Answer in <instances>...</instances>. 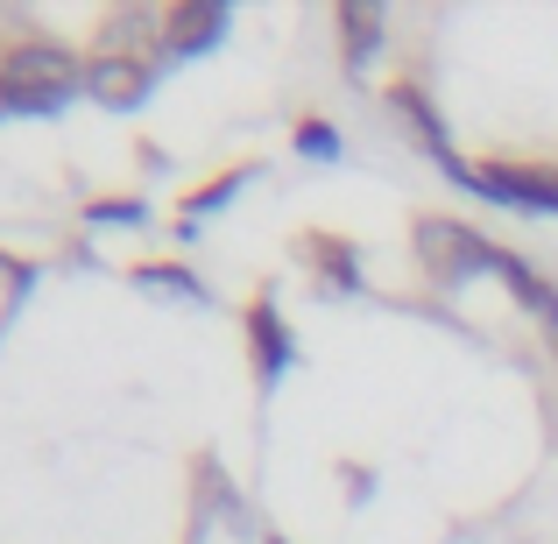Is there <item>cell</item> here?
<instances>
[{
  "mask_svg": "<svg viewBox=\"0 0 558 544\" xmlns=\"http://www.w3.org/2000/svg\"><path fill=\"white\" fill-rule=\"evenodd\" d=\"M460 191H481L495 205H517V213H558V170H517V164H460V156H438Z\"/></svg>",
  "mask_w": 558,
  "mask_h": 544,
  "instance_id": "obj_1",
  "label": "cell"
},
{
  "mask_svg": "<svg viewBox=\"0 0 558 544\" xmlns=\"http://www.w3.org/2000/svg\"><path fill=\"white\" fill-rule=\"evenodd\" d=\"M417 241H424V262H432L438 283H466L474 269H495V262H502V247L481 241L474 227H460V219H424Z\"/></svg>",
  "mask_w": 558,
  "mask_h": 544,
  "instance_id": "obj_2",
  "label": "cell"
},
{
  "mask_svg": "<svg viewBox=\"0 0 558 544\" xmlns=\"http://www.w3.org/2000/svg\"><path fill=\"white\" fill-rule=\"evenodd\" d=\"M247 347H255V375H262V382H283V367L298 361V347H290V326H283V312H276L269 298L247 304Z\"/></svg>",
  "mask_w": 558,
  "mask_h": 544,
  "instance_id": "obj_3",
  "label": "cell"
},
{
  "mask_svg": "<svg viewBox=\"0 0 558 544\" xmlns=\"http://www.w3.org/2000/svg\"><path fill=\"white\" fill-rule=\"evenodd\" d=\"M85 85H93L107 107H135L156 85V64L149 57H99V64H85Z\"/></svg>",
  "mask_w": 558,
  "mask_h": 544,
  "instance_id": "obj_4",
  "label": "cell"
},
{
  "mask_svg": "<svg viewBox=\"0 0 558 544\" xmlns=\"http://www.w3.org/2000/svg\"><path fill=\"white\" fill-rule=\"evenodd\" d=\"M219 36H227V8H219V0H205V8H178L163 22V50L170 57H198V50H213Z\"/></svg>",
  "mask_w": 558,
  "mask_h": 544,
  "instance_id": "obj_5",
  "label": "cell"
},
{
  "mask_svg": "<svg viewBox=\"0 0 558 544\" xmlns=\"http://www.w3.org/2000/svg\"><path fill=\"white\" fill-rule=\"evenodd\" d=\"M298 255L312 262L318 276H326V290H354V283H361L354 247H347V241H332V233H304V247H298Z\"/></svg>",
  "mask_w": 558,
  "mask_h": 544,
  "instance_id": "obj_6",
  "label": "cell"
},
{
  "mask_svg": "<svg viewBox=\"0 0 558 544\" xmlns=\"http://www.w3.org/2000/svg\"><path fill=\"white\" fill-rule=\"evenodd\" d=\"M340 28H347V64L361 71V57L381 43V14L375 8H340Z\"/></svg>",
  "mask_w": 558,
  "mask_h": 544,
  "instance_id": "obj_7",
  "label": "cell"
},
{
  "mask_svg": "<svg viewBox=\"0 0 558 544\" xmlns=\"http://www.w3.org/2000/svg\"><path fill=\"white\" fill-rule=\"evenodd\" d=\"M85 219H99V227H142L149 205H142V198H93V205H85Z\"/></svg>",
  "mask_w": 558,
  "mask_h": 544,
  "instance_id": "obj_8",
  "label": "cell"
},
{
  "mask_svg": "<svg viewBox=\"0 0 558 544\" xmlns=\"http://www.w3.org/2000/svg\"><path fill=\"white\" fill-rule=\"evenodd\" d=\"M298 156H312V164H340V135H332L326 121H298Z\"/></svg>",
  "mask_w": 558,
  "mask_h": 544,
  "instance_id": "obj_9",
  "label": "cell"
},
{
  "mask_svg": "<svg viewBox=\"0 0 558 544\" xmlns=\"http://www.w3.org/2000/svg\"><path fill=\"white\" fill-rule=\"evenodd\" d=\"M241 184H247V170H219V178H213V184H205V191H198V198H191V205H184V213H219V205H227V198H233V191H241Z\"/></svg>",
  "mask_w": 558,
  "mask_h": 544,
  "instance_id": "obj_10",
  "label": "cell"
},
{
  "mask_svg": "<svg viewBox=\"0 0 558 544\" xmlns=\"http://www.w3.org/2000/svg\"><path fill=\"white\" fill-rule=\"evenodd\" d=\"M135 276H142V283H163L170 298H198V276H191V269H170V262H149V269H135Z\"/></svg>",
  "mask_w": 558,
  "mask_h": 544,
  "instance_id": "obj_11",
  "label": "cell"
}]
</instances>
